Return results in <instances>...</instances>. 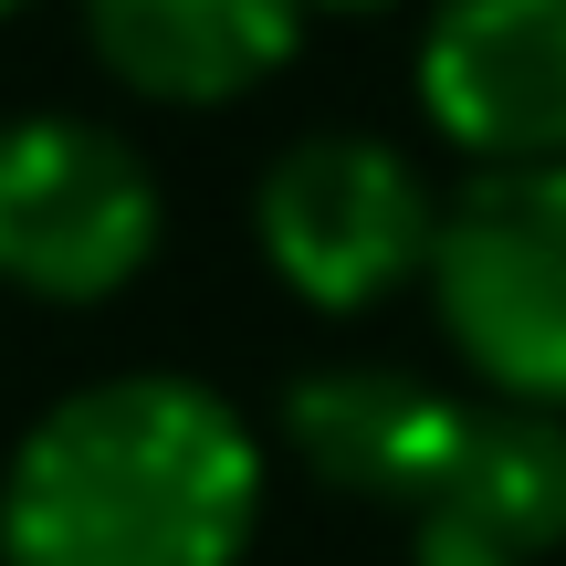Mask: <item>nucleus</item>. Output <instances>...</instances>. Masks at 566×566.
Listing matches in <instances>:
<instances>
[{
	"label": "nucleus",
	"mask_w": 566,
	"mask_h": 566,
	"mask_svg": "<svg viewBox=\"0 0 566 566\" xmlns=\"http://www.w3.org/2000/svg\"><path fill=\"white\" fill-rule=\"evenodd\" d=\"M441 200L451 189H430L409 147L367 137V126H304L252 179V252L304 315L357 325L430 283Z\"/></svg>",
	"instance_id": "obj_2"
},
{
	"label": "nucleus",
	"mask_w": 566,
	"mask_h": 566,
	"mask_svg": "<svg viewBox=\"0 0 566 566\" xmlns=\"http://www.w3.org/2000/svg\"><path fill=\"white\" fill-rule=\"evenodd\" d=\"M304 11L315 0H74L95 74L168 116L252 105L304 53Z\"/></svg>",
	"instance_id": "obj_7"
},
{
	"label": "nucleus",
	"mask_w": 566,
	"mask_h": 566,
	"mask_svg": "<svg viewBox=\"0 0 566 566\" xmlns=\"http://www.w3.org/2000/svg\"><path fill=\"white\" fill-rule=\"evenodd\" d=\"M430 514H451V525H483L504 535V546L525 556H566V420L556 409H504L483 399V420H472V451L462 472H451V493ZM420 525V514H409Z\"/></svg>",
	"instance_id": "obj_8"
},
{
	"label": "nucleus",
	"mask_w": 566,
	"mask_h": 566,
	"mask_svg": "<svg viewBox=\"0 0 566 566\" xmlns=\"http://www.w3.org/2000/svg\"><path fill=\"white\" fill-rule=\"evenodd\" d=\"M21 11H32V0H0V21H21Z\"/></svg>",
	"instance_id": "obj_11"
},
{
	"label": "nucleus",
	"mask_w": 566,
	"mask_h": 566,
	"mask_svg": "<svg viewBox=\"0 0 566 566\" xmlns=\"http://www.w3.org/2000/svg\"><path fill=\"white\" fill-rule=\"evenodd\" d=\"M472 420H483V399L378 357H325L283 378L273 399V441L304 462V483L346 493V504H399V514H430L451 493Z\"/></svg>",
	"instance_id": "obj_6"
},
{
	"label": "nucleus",
	"mask_w": 566,
	"mask_h": 566,
	"mask_svg": "<svg viewBox=\"0 0 566 566\" xmlns=\"http://www.w3.org/2000/svg\"><path fill=\"white\" fill-rule=\"evenodd\" d=\"M420 294L483 399L566 420V158L472 168L441 200V252Z\"/></svg>",
	"instance_id": "obj_3"
},
{
	"label": "nucleus",
	"mask_w": 566,
	"mask_h": 566,
	"mask_svg": "<svg viewBox=\"0 0 566 566\" xmlns=\"http://www.w3.org/2000/svg\"><path fill=\"white\" fill-rule=\"evenodd\" d=\"M273 451L210 378L116 367L32 409L0 462V566H242Z\"/></svg>",
	"instance_id": "obj_1"
},
{
	"label": "nucleus",
	"mask_w": 566,
	"mask_h": 566,
	"mask_svg": "<svg viewBox=\"0 0 566 566\" xmlns=\"http://www.w3.org/2000/svg\"><path fill=\"white\" fill-rule=\"evenodd\" d=\"M168 242V189L147 147L105 116H11L0 126V294L21 304H116Z\"/></svg>",
	"instance_id": "obj_4"
},
{
	"label": "nucleus",
	"mask_w": 566,
	"mask_h": 566,
	"mask_svg": "<svg viewBox=\"0 0 566 566\" xmlns=\"http://www.w3.org/2000/svg\"><path fill=\"white\" fill-rule=\"evenodd\" d=\"M420 126L462 168L566 158V0H420L409 42Z\"/></svg>",
	"instance_id": "obj_5"
},
{
	"label": "nucleus",
	"mask_w": 566,
	"mask_h": 566,
	"mask_svg": "<svg viewBox=\"0 0 566 566\" xmlns=\"http://www.w3.org/2000/svg\"><path fill=\"white\" fill-rule=\"evenodd\" d=\"M315 11H399V0H315Z\"/></svg>",
	"instance_id": "obj_10"
},
{
	"label": "nucleus",
	"mask_w": 566,
	"mask_h": 566,
	"mask_svg": "<svg viewBox=\"0 0 566 566\" xmlns=\"http://www.w3.org/2000/svg\"><path fill=\"white\" fill-rule=\"evenodd\" d=\"M409 566H546V556L504 546V535H483V525H451V514H420V525H409Z\"/></svg>",
	"instance_id": "obj_9"
}]
</instances>
